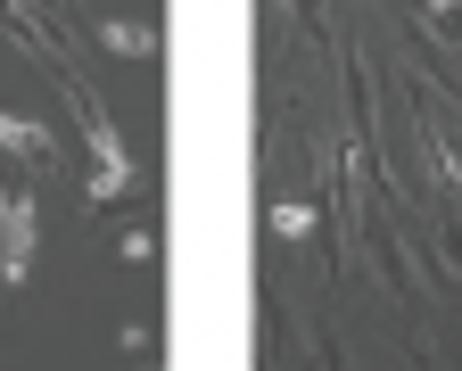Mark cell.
<instances>
[{"mask_svg":"<svg viewBox=\"0 0 462 371\" xmlns=\"http://www.w3.org/2000/svg\"><path fill=\"white\" fill-rule=\"evenodd\" d=\"M273 231H281V239H306V231H314V207H306V199L273 207Z\"/></svg>","mask_w":462,"mask_h":371,"instance_id":"5b68a950","label":"cell"},{"mask_svg":"<svg viewBox=\"0 0 462 371\" xmlns=\"http://www.w3.org/2000/svg\"><path fill=\"white\" fill-rule=\"evenodd\" d=\"M107 50H116V58H149V50H157V33H149V25H133V17H107Z\"/></svg>","mask_w":462,"mask_h":371,"instance_id":"277c9868","label":"cell"},{"mask_svg":"<svg viewBox=\"0 0 462 371\" xmlns=\"http://www.w3.org/2000/svg\"><path fill=\"white\" fill-rule=\"evenodd\" d=\"M0 149H9V157H33V165H50V157H58V141L42 133L33 116H0Z\"/></svg>","mask_w":462,"mask_h":371,"instance_id":"3957f363","label":"cell"},{"mask_svg":"<svg viewBox=\"0 0 462 371\" xmlns=\"http://www.w3.org/2000/svg\"><path fill=\"white\" fill-rule=\"evenodd\" d=\"M83 124H91V157H99V173H91V207H107V199L133 181V157H125V133L107 124L99 99H83Z\"/></svg>","mask_w":462,"mask_h":371,"instance_id":"6da1fadb","label":"cell"},{"mask_svg":"<svg viewBox=\"0 0 462 371\" xmlns=\"http://www.w3.org/2000/svg\"><path fill=\"white\" fill-rule=\"evenodd\" d=\"M430 9H462V0H430Z\"/></svg>","mask_w":462,"mask_h":371,"instance_id":"8992f818","label":"cell"},{"mask_svg":"<svg viewBox=\"0 0 462 371\" xmlns=\"http://www.w3.org/2000/svg\"><path fill=\"white\" fill-rule=\"evenodd\" d=\"M33 264V199L0 190V281H25Z\"/></svg>","mask_w":462,"mask_h":371,"instance_id":"7a4b0ae2","label":"cell"}]
</instances>
